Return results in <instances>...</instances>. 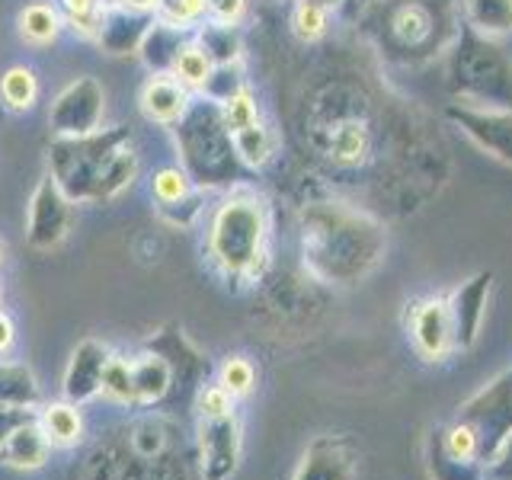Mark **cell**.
I'll use <instances>...</instances> for the list:
<instances>
[{"label":"cell","instance_id":"6da1fadb","mask_svg":"<svg viewBox=\"0 0 512 480\" xmlns=\"http://www.w3.org/2000/svg\"><path fill=\"white\" fill-rule=\"evenodd\" d=\"M52 180L71 202H106L135 180L138 160L128 148V132H90L58 138L48 151Z\"/></svg>","mask_w":512,"mask_h":480},{"label":"cell","instance_id":"7a4b0ae2","mask_svg":"<svg viewBox=\"0 0 512 480\" xmlns=\"http://www.w3.org/2000/svg\"><path fill=\"white\" fill-rule=\"evenodd\" d=\"M266 208L250 192H237L224 202L208 228V256L224 276H253L263 263L266 244Z\"/></svg>","mask_w":512,"mask_h":480},{"label":"cell","instance_id":"3957f363","mask_svg":"<svg viewBox=\"0 0 512 480\" xmlns=\"http://www.w3.org/2000/svg\"><path fill=\"white\" fill-rule=\"evenodd\" d=\"M458 420H464L474 429V436L480 442V464L487 468L496 448L512 432V372L490 381L484 391H477L458 410Z\"/></svg>","mask_w":512,"mask_h":480},{"label":"cell","instance_id":"277c9868","mask_svg":"<svg viewBox=\"0 0 512 480\" xmlns=\"http://www.w3.org/2000/svg\"><path fill=\"white\" fill-rule=\"evenodd\" d=\"M103 109H106L103 87L93 77H77L74 84H68L55 96L52 112H48V125L55 128L58 138H80L100 132Z\"/></svg>","mask_w":512,"mask_h":480},{"label":"cell","instance_id":"5b68a950","mask_svg":"<svg viewBox=\"0 0 512 480\" xmlns=\"http://www.w3.org/2000/svg\"><path fill=\"white\" fill-rule=\"evenodd\" d=\"M244 436H240L237 413L202 416L199 423V468L202 480H231L240 468Z\"/></svg>","mask_w":512,"mask_h":480},{"label":"cell","instance_id":"8992f818","mask_svg":"<svg viewBox=\"0 0 512 480\" xmlns=\"http://www.w3.org/2000/svg\"><path fill=\"white\" fill-rule=\"evenodd\" d=\"M407 330H410L413 349L420 352V359H426V362H442L452 356V352H458L452 304H448V298H442V295L413 304Z\"/></svg>","mask_w":512,"mask_h":480},{"label":"cell","instance_id":"52a82bcc","mask_svg":"<svg viewBox=\"0 0 512 480\" xmlns=\"http://www.w3.org/2000/svg\"><path fill=\"white\" fill-rule=\"evenodd\" d=\"M359 452L346 436L324 432L301 452L292 480H356Z\"/></svg>","mask_w":512,"mask_h":480},{"label":"cell","instance_id":"ba28073f","mask_svg":"<svg viewBox=\"0 0 512 480\" xmlns=\"http://www.w3.org/2000/svg\"><path fill=\"white\" fill-rule=\"evenodd\" d=\"M68 228H71V199L64 196L52 176H45L29 202V221H26L29 244L36 250H52L64 240Z\"/></svg>","mask_w":512,"mask_h":480},{"label":"cell","instance_id":"9c48e42d","mask_svg":"<svg viewBox=\"0 0 512 480\" xmlns=\"http://www.w3.org/2000/svg\"><path fill=\"white\" fill-rule=\"evenodd\" d=\"M109 356H112L109 346L100 340L77 343V349L68 359V368H64V378H61L64 400H71V404H90V400L100 397Z\"/></svg>","mask_w":512,"mask_h":480},{"label":"cell","instance_id":"30bf717a","mask_svg":"<svg viewBox=\"0 0 512 480\" xmlns=\"http://www.w3.org/2000/svg\"><path fill=\"white\" fill-rule=\"evenodd\" d=\"M151 26L154 23H151L148 10H132V7L116 4L100 13V32H96V39H100V45L109 55L138 52Z\"/></svg>","mask_w":512,"mask_h":480},{"label":"cell","instance_id":"8fae6325","mask_svg":"<svg viewBox=\"0 0 512 480\" xmlns=\"http://www.w3.org/2000/svg\"><path fill=\"white\" fill-rule=\"evenodd\" d=\"M487 292H490V276H477L448 298L452 317H455L458 349H471L477 343L480 327H484V317H487Z\"/></svg>","mask_w":512,"mask_h":480},{"label":"cell","instance_id":"7c38bea8","mask_svg":"<svg viewBox=\"0 0 512 480\" xmlns=\"http://www.w3.org/2000/svg\"><path fill=\"white\" fill-rule=\"evenodd\" d=\"M52 442H48V436L42 432L39 420L32 416V420L20 423L13 432H10V439L4 445V464L7 468H16V471H39L48 464V458H52Z\"/></svg>","mask_w":512,"mask_h":480},{"label":"cell","instance_id":"4fadbf2b","mask_svg":"<svg viewBox=\"0 0 512 480\" xmlns=\"http://www.w3.org/2000/svg\"><path fill=\"white\" fill-rule=\"evenodd\" d=\"M141 109L154 122H176L189 109V90L173 74H154L141 90Z\"/></svg>","mask_w":512,"mask_h":480},{"label":"cell","instance_id":"5bb4252c","mask_svg":"<svg viewBox=\"0 0 512 480\" xmlns=\"http://www.w3.org/2000/svg\"><path fill=\"white\" fill-rule=\"evenodd\" d=\"M36 420H39L42 432L55 448H71V445L80 442V436H84V416H80L77 404H71V400L45 404L36 413Z\"/></svg>","mask_w":512,"mask_h":480},{"label":"cell","instance_id":"9a60e30c","mask_svg":"<svg viewBox=\"0 0 512 480\" xmlns=\"http://www.w3.org/2000/svg\"><path fill=\"white\" fill-rule=\"evenodd\" d=\"M39 381L29 365L0 362V407L10 410H36L39 407Z\"/></svg>","mask_w":512,"mask_h":480},{"label":"cell","instance_id":"2e32d148","mask_svg":"<svg viewBox=\"0 0 512 480\" xmlns=\"http://www.w3.org/2000/svg\"><path fill=\"white\" fill-rule=\"evenodd\" d=\"M183 26H173V23H154L148 29V36H144L141 42V58L148 68H154L157 74L164 68H173L176 58H180L183 52Z\"/></svg>","mask_w":512,"mask_h":480},{"label":"cell","instance_id":"e0dca14e","mask_svg":"<svg viewBox=\"0 0 512 480\" xmlns=\"http://www.w3.org/2000/svg\"><path fill=\"white\" fill-rule=\"evenodd\" d=\"M132 378H135V404H157L164 400L173 381V368L160 356H138L132 359Z\"/></svg>","mask_w":512,"mask_h":480},{"label":"cell","instance_id":"ac0fdd59","mask_svg":"<svg viewBox=\"0 0 512 480\" xmlns=\"http://www.w3.org/2000/svg\"><path fill=\"white\" fill-rule=\"evenodd\" d=\"M468 20L484 36H506L512 32V0H464Z\"/></svg>","mask_w":512,"mask_h":480},{"label":"cell","instance_id":"d6986e66","mask_svg":"<svg viewBox=\"0 0 512 480\" xmlns=\"http://www.w3.org/2000/svg\"><path fill=\"white\" fill-rule=\"evenodd\" d=\"M231 144H234V154L250 167H263L272 157V151H276V141H272L269 128L263 122H250L244 128H237V132H231Z\"/></svg>","mask_w":512,"mask_h":480},{"label":"cell","instance_id":"ffe728a7","mask_svg":"<svg viewBox=\"0 0 512 480\" xmlns=\"http://www.w3.org/2000/svg\"><path fill=\"white\" fill-rule=\"evenodd\" d=\"M20 29H23V36L29 42H36V45H45V42H52L58 36V29H61V16L55 7H48V4H32L20 13Z\"/></svg>","mask_w":512,"mask_h":480},{"label":"cell","instance_id":"44dd1931","mask_svg":"<svg viewBox=\"0 0 512 480\" xmlns=\"http://www.w3.org/2000/svg\"><path fill=\"white\" fill-rule=\"evenodd\" d=\"M212 68H215V64L202 52V45H186L180 52V58H176V64H173V77L180 80L186 90H202V84L208 80V74H212Z\"/></svg>","mask_w":512,"mask_h":480},{"label":"cell","instance_id":"7402d4cb","mask_svg":"<svg viewBox=\"0 0 512 480\" xmlns=\"http://www.w3.org/2000/svg\"><path fill=\"white\" fill-rule=\"evenodd\" d=\"M330 151L340 164H359L368 154V128L362 122H346L333 132Z\"/></svg>","mask_w":512,"mask_h":480},{"label":"cell","instance_id":"603a6c76","mask_svg":"<svg viewBox=\"0 0 512 480\" xmlns=\"http://www.w3.org/2000/svg\"><path fill=\"white\" fill-rule=\"evenodd\" d=\"M103 394L116 404H135V378H132V359L109 356L103 372Z\"/></svg>","mask_w":512,"mask_h":480},{"label":"cell","instance_id":"cb8c5ba5","mask_svg":"<svg viewBox=\"0 0 512 480\" xmlns=\"http://www.w3.org/2000/svg\"><path fill=\"white\" fill-rule=\"evenodd\" d=\"M36 93H39V84H36V74L29 68H10L0 80V96H4V103L10 109H29L36 103Z\"/></svg>","mask_w":512,"mask_h":480},{"label":"cell","instance_id":"d4e9b609","mask_svg":"<svg viewBox=\"0 0 512 480\" xmlns=\"http://www.w3.org/2000/svg\"><path fill=\"white\" fill-rule=\"evenodd\" d=\"M199 45H202V52L212 58V64H231L240 48V42L234 36V26H224V23L205 26L199 36Z\"/></svg>","mask_w":512,"mask_h":480},{"label":"cell","instance_id":"484cf974","mask_svg":"<svg viewBox=\"0 0 512 480\" xmlns=\"http://www.w3.org/2000/svg\"><path fill=\"white\" fill-rule=\"evenodd\" d=\"M218 384H221V388L228 391L234 400L247 397V394L256 388V368H253V362L244 359V356H231L228 362L221 365Z\"/></svg>","mask_w":512,"mask_h":480},{"label":"cell","instance_id":"4316f807","mask_svg":"<svg viewBox=\"0 0 512 480\" xmlns=\"http://www.w3.org/2000/svg\"><path fill=\"white\" fill-rule=\"evenodd\" d=\"M221 122H224L228 132H237V128H244L250 122H260V109H256V100L247 90L234 93L228 103H221Z\"/></svg>","mask_w":512,"mask_h":480},{"label":"cell","instance_id":"83f0119b","mask_svg":"<svg viewBox=\"0 0 512 480\" xmlns=\"http://www.w3.org/2000/svg\"><path fill=\"white\" fill-rule=\"evenodd\" d=\"M64 13H68V20L74 29H80L84 36H93L100 32V0H61Z\"/></svg>","mask_w":512,"mask_h":480},{"label":"cell","instance_id":"f1b7e54d","mask_svg":"<svg viewBox=\"0 0 512 480\" xmlns=\"http://www.w3.org/2000/svg\"><path fill=\"white\" fill-rule=\"evenodd\" d=\"M154 196L160 205H176V202H183L189 196V176L183 170H160L154 176Z\"/></svg>","mask_w":512,"mask_h":480},{"label":"cell","instance_id":"f546056e","mask_svg":"<svg viewBox=\"0 0 512 480\" xmlns=\"http://www.w3.org/2000/svg\"><path fill=\"white\" fill-rule=\"evenodd\" d=\"M327 13H330V10H324V7L298 4L295 20H292V26H295V32H298V39H304V42H317L320 36H324V32H327Z\"/></svg>","mask_w":512,"mask_h":480},{"label":"cell","instance_id":"4dcf8cb0","mask_svg":"<svg viewBox=\"0 0 512 480\" xmlns=\"http://www.w3.org/2000/svg\"><path fill=\"white\" fill-rule=\"evenodd\" d=\"M160 20L173 26H189L205 13V0H157Z\"/></svg>","mask_w":512,"mask_h":480},{"label":"cell","instance_id":"1f68e13d","mask_svg":"<svg viewBox=\"0 0 512 480\" xmlns=\"http://www.w3.org/2000/svg\"><path fill=\"white\" fill-rule=\"evenodd\" d=\"M234 413V397L221 388V384H212L199 394V416H228Z\"/></svg>","mask_w":512,"mask_h":480},{"label":"cell","instance_id":"d6a6232c","mask_svg":"<svg viewBox=\"0 0 512 480\" xmlns=\"http://www.w3.org/2000/svg\"><path fill=\"white\" fill-rule=\"evenodd\" d=\"M484 480H512V432L506 436V442L496 448V455L484 468Z\"/></svg>","mask_w":512,"mask_h":480},{"label":"cell","instance_id":"836d02e7","mask_svg":"<svg viewBox=\"0 0 512 480\" xmlns=\"http://www.w3.org/2000/svg\"><path fill=\"white\" fill-rule=\"evenodd\" d=\"M205 10L212 13L215 23H224V26H234L240 16L247 10V0H205Z\"/></svg>","mask_w":512,"mask_h":480},{"label":"cell","instance_id":"e575fe53","mask_svg":"<svg viewBox=\"0 0 512 480\" xmlns=\"http://www.w3.org/2000/svg\"><path fill=\"white\" fill-rule=\"evenodd\" d=\"M32 416H36V410H10V407H0V452H4L10 432L20 426V423L32 420Z\"/></svg>","mask_w":512,"mask_h":480},{"label":"cell","instance_id":"d590c367","mask_svg":"<svg viewBox=\"0 0 512 480\" xmlns=\"http://www.w3.org/2000/svg\"><path fill=\"white\" fill-rule=\"evenodd\" d=\"M13 346V320L0 311V352H7Z\"/></svg>","mask_w":512,"mask_h":480},{"label":"cell","instance_id":"8d00e7d4","mask_svg":"<svg viewBox=\"0 0 512 480\" xmlns=\"http://www.w3.org/2000/svg\"><path fill=\"white\" fill-rule=\"evenodd\" d=\"M116 4L132 7V10H151V7H157V0H116Z\"/></svg>","mask_w":512,"mask_h":480},{"label":"cell","instance_id":"74e56055","mask_svg":"<svg viewBox=\"0 0 512 480\" xmlns=\"http://www.w3.org/2000/svg\"><path fill=\"white\" fill-rule=\"evenodd\" d=\"M298 4H314V7H324V10H336L343 0H298Z\"/></svg>","mask_w":512,"mask_h":480},{"label":"cell","instance_id":"f35d334b","mask_svg":"<svg viewBox=\"0 0 512 480\" xmlns=\"http://www.w3.org/2000/svg\"><path fill=\"white\" fill-rule=\"evenodd\" d=\"M0 260H4V247H0Z\"/></svg>","mask_w":512,"mask_h":480}]
</instances>
